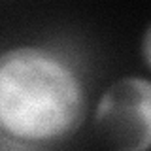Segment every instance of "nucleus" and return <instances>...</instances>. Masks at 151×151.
I'll list each match as a JSON object with an SVG mask.
<instances>
[{
    "instance_id": "nucleus-1",
    "label": "nucleus",
    "mask_w": 151,
    "mask_h": 151,
    "mask_svg": "<svg viewBox=\"0 0 151 151\" xmlns=\"http://www.w3.org/2000/svg\"><path fill=\"white\" fill-rule=\"evenodd\" d=\"M85 93L60 59L36 47H15L0 59V125L27 142H47L81 123Z\"/></svg>"
},
{
    "instance_id": "nucleus-2",
    "label": "nucleus",
    "mask_w": 151,
    "mask_h": 151,
    "mask_svg": "<svg viewBox=\"0 0 151 151\" xmlns=\"http://www.w3.org/2000/svg\"><path fill=\"white\" fill-rule=\"evenodd\" d=\"M94 130L111 151L151 147V81L121 78L102 93L94 110Z\"/></svg>"
},
{
    "instance_id": "nucleus-3",
    "label": "nucleus",
    "mask_w": 151,
    "mask_h": 151,
    "mask_svg": "<svg viewBox=\"0 0 151 151\" xmlns=\"http://www.w3.org/2000/svg\"><path fill=\"white\" fill-rule=\"evenodd\" d=\"M142 55H144L145 64L151 68V25H149L147 30H145L144 40H142Z\"/></svg>"
}]
</instances>
